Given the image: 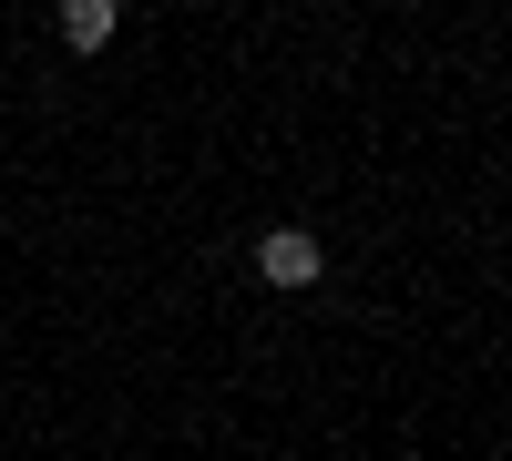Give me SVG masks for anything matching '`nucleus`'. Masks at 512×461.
<instances>
[{
  "mask_svg": "<svg viewBox=\"0 0 512 461\" xmlns=\"http://www.w3.org/2000/svg\"><path fill=\"white\" fill-rule=\"evenodd\" d=\"M318 267H328V246L308 226H267V236H256V277H267V287H318Z\"/></svg>",
  "mask_w": 512,
  "mask_h": 461,
  "instance_id": "nucleus-1",
  "label": "nucleus"
},
{
  "mask_svg": "<svg viewBox=\"0 0 512 461\" xmlns=\"http://www.w3.org/2000/svg\"><path fill=\"white\" fill-rule=\"evenodd\" d=\"M113 31H123V0H62V41L72 52H103Z\"/></svg>",
  "mask_w": 512,
  "mask_h": 461,
  "instance_id": "nucleus-2",
  "label": "nucleus"
}]
</instances>
